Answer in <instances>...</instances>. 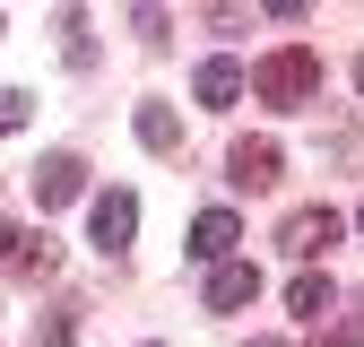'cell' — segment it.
Masks as SVG:
<instances>
[{"mask_svg": "<svg viewBox=\"0 0 364 347\" xmlns=\"http://www.w3.org/2000/svg\"><path fill=\"white\" fill-rule=\"evenodd\" d=\"M252 96L278 105V113L312 105V96H321V53H312V43H278L269 61H252Z\"/></svg>", "mask_w": 364, "mask_h": 347, "instance_id": "obj_1", "label": "cell"}, {"mask_svg": "<svg viewBox=\"0 0 364 347\" xmlns=\"http://www.w3.org/2000/svg\"><path fill=\"white\" fill-rule=\"evenodd\" d=\"M26 183H35V208H43V217H53V208H70V200L87 191V165H78V156L61 148V156H43V165L26 174Z\"/></svg>", "mask_w": 364, "mask_h": 347, "instance_id": "obj_2", "label": "cell"}, {"mask_svg": "<svg viewBox=\"0 0 364 347\" xmlns=\"http://www.w3.org/2000/svg\"><path fill=\"white\" fill-rule=\"evenodd\" d=\"M87 235H96V252H122L130 235H139V200H130V191H96V208H87Z\"/></svg>", "mask_w": 364, "mask_h": 347, "instance_id": "obj_3", "label": "cell"}, {"mask_svg": "<svg viewBox=\"0 0 364 347\" xmlns=\"http://www.w3.org/2000/svg\"><path fill=\"white\" fill-rule=\"evenodd\" d=\"M225 174H235V191H269V183L287 174V156H278V139H235Z\"/></svg>", "mask_w": 364, "mask_h": 347, "instance_id": "obj_4", "label": "cell"}, {"mask_svg": "<svg viewBox=\"0 0 364 347\" xmlns=\"http://www.w3.org/2000/svg\"><path fill=\"white\" fill-rule=\"evenodd\" d=\"M278 243H287L295 260H321V252L338 243V208H295L287 226H278Z\"/></svg>", "mask_w": 364, "mask_h": 347, "instance_id": "obj_5", "label": "cell"}, {"mask_svg": "<svg viewBox=\"0 0 364 347\" xmlns=\"http://www.w3.org/2000/svg\"><path fill=\"white\" fill-rule=\"evenodd\" d=\"M235 243H243L235 208H200V226H191V260H208V269H225V260H235Z\"/></svg>", "mask_w": 364, "mask_h": 347, "instance_id": "obj_6", "label": "cell"}, {"mask_svg": "<svg viewBox=\"0 0 364 347\" xmlns=\"http://www.w3.org/2000/svg\"><path fill=\"white\" fill-rule=\"evenodd\" d=\"M252 295H260V269H252V260H225V269H208V313H243Z\"/></svg>", "mask_w": 364, "mask_h": 347, "instance_id": "obj_7", "label": "cell"}, {"mask_svg": "<svg viewBox=\"0 0 364 347\" xmlns=\"http://www.w3.org/2000/svg\"><path fill=\"white\" fill-rule=\"evenodd\" d=\"M243 87H252V70L217 53V61H200V78H191V96H200V105H235V96H243Z\"/></svg>", "mask_w": 364, "mask_h": 347, "instance_id": "obj_8", "label": "cell"}, {"mask_svg": "<svg viewBox=\"0 0 364 347\" xmlns=\"http://www.w3.org/2000/svg\"><path fill=\"white\" fill-rule=\"evenodd\" d=\"M287 304H295V313H304V321H321V313H330V304H338V287H330V269H304V278L287 287Z\"/></svg>", "mask_w": 364, "mask_h": 347, "instance_id": "obj_9", "label": "cell"}, {"mask_svg": "<svg viewBox=\"0 0 364 347\" xmlns=\"http://www.w3.org/2000/svg\"><path fill=\"white\" fill-rule=\"evenodd\" d=\"M139 139H148L156 156H173V148H182V122H173V105H139Z\"/></svg>", "mask_w": 364, "mask_h": 347, "instance_id": "obj_10", "label": "cell"}, {"mask_svg": "<svg viewBox=\"0 0 364 347\" xmlns=\"http://www.w3.org/2000/svg\"><path fill=\"white\" fill-rule=\"evenodd\" d=\"M53 260H61V243H53V235H18V269H35V278H43Z\"/></svg>", "mask_w": 364, "mask_h": 347, "instance_id": "obj_11", "label": "cell"}, {"mask_svg": "<svg viewBox=\"0 0 364 347\" xmlns=\"http://www.w3.org/2000/svg\"><path fill=\"white\" fill-rule=\"evenodd\" d=\"M26 113H35L26 87H0V130H26Z\"/></svg>", "mask_w": 364, "mask_h": 347, "instance_id": "obj_12", "label": "cell"}, {"mask_svg": "<svg viewBox=\"0 0 364 347\" xmlns=\"http://www.w3.org/2000/svg\"><path fill=\"white\" fill-rule=\"evenodd\" d=\"M35 347H70V313H53V321H35Z\"/></svg>", "mask_w": 364, "mask_h": 347, "instance_id": "obj_13", "label": "cell"}, {"mask_svg": "<svg viewBox=\"0 0 364 347\" xmlns=\"http://www.w3.org/2000/svg\"><path fill=\"white\" fill-rule=\"evenodd\" d=\"M312 347H364V330H312Z\"/></svg>", "mask_w": 364, "mask_h": 347, "instance_id": "obj_14", "label": "cell"}, {"mask_svg": "<svg viewBox=\"0 0 364 347\" xmlns=\"http://www.w3.org/2000/svg\"><path fill=\"white\" fill-rule=\"evenodd\" d=\"M0 269H18V226H0Z\"/></svg>", "mask_w": 364, "mask_h": 347, "instance_id": "obj_15", "label": "cell"}, {"mask_svg": "<svg viewBox=\"0 0 364 347\" xmlns=\"http://www.w3.org/2000/svg\"><path fill=\"white\" fill-rule=\"evenodd\" d=\"M355 87H364V53H355Z\"/></svg>", "mask_w": 364, "mask_h": 347, "instance_id": "obj_16", "label": "cell"}, {"mask_svg": "<svg viewBox=\"0 0 364 347\" xmlns=\"http://www.w3.org/2000/svg\"><path fill=\"white\" fill-rule=\"evenodd\" d=\"M252 347H278V338H252Z\"/></svg>", "mask_w": 364, "mask_h": 347, "instance_id": "obj_17", "label": "cell"}, {"mask_svg": "<svg viewBox=\"0 0 364 347\" xmlns=\"http://www.w3.org/2000/svg\"><path fill=\"white\" fill-rule=\"evenodd\" d=\"M355 226H364V208H355Z\"/></svg>", "mask_w": 364, "mask_h": 347, "instance_id": "obj_18", "label": "cell"}]
</instances>
